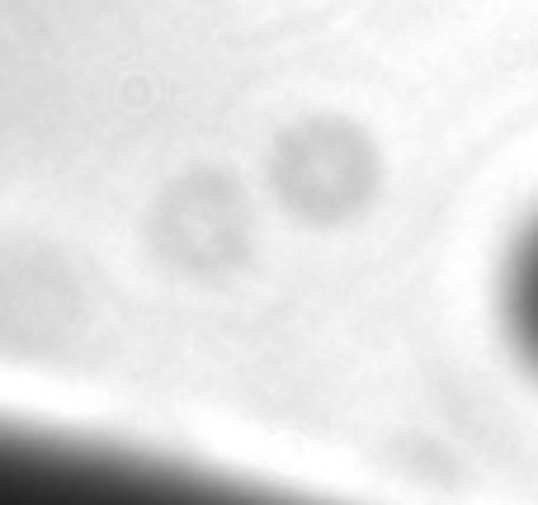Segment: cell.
Instances as JSON below:
<instances>
[{
    "mask_svg": "<svg viewBox=\"0 0 538 505\" xmlns=\"http://www.w3.org/2000/svg\"><path fill=\"white\" fill-rule=\"evenodd\" d=\"M501 331L515 359L538 378V218L515 236L501 265Z\"/></svg>",
    "mask_w": 538,
    "mask_h": 505,
    "instance_id": "1",
    "label": "cell"
}]
</instances>
